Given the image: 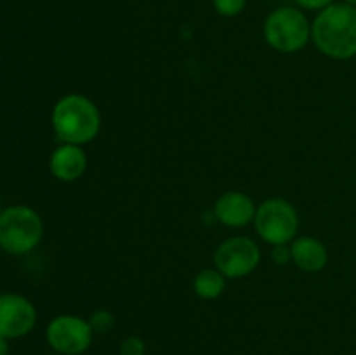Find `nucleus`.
Here are the masks:
<instances>
[{
    "label": "nucleus",
    "mask_w": 356,
    "mask_h": 355,
    "mask_svg": "<svg viewBox=\"0 0 356 355\" xmlns=\"http://www.w3.org/2000/svg\"><path fill=\"white\" fill-rule=\"evenodd\" d=\"M312 40L327 58L346 61L356 56V9L332 3L320 10L312 24Z\"/></svg>",
    "instance_id": "f257e3e1"
},
{
    "label": "nucleus",
    "mask_w": 356,
    "mask_h": 355,
    "mask_svg": "<svg viewBox=\"0 0 356 355\" xmlns=\"http://www.w3.org/2000/svg\"><path fill=\"white\" fill-rule=\"evenodd\" d=\"M52 127L63 143L82 146L99 134L101 113L83 94H66L52 110Z\"/></svg>",
    "instance_id": "f03ea898"
},
{
    "label": "nucleus",
    "mask_w": 356,
    "mask_h": 355,
    "mask_svg": "<svg viewBox=\"0 0 356 355\" xmlns=\"http://www.w3.org/2000/svg\"><path fill=\"white\" fill-rule=\"evenodd\" d=\"M44 223L28 205H10L0 212V247L10 254H26L40 244Z\"/></svg>",
    "instance_id": "7ed1b4c3"
},
{
    "label": "nucleus",
    "mask_w": 356,
    "mask_h": 355,
    "mask_svg": "<svg viewBox=\"0 0 356 355\" xmlns=\"http://www.w3.org/2000/svg\"><path fill=\"white\" fill-rule=\"evenodd\" d=\"M263 33L271 49L292 54L305 49L312 38V24L308 17L294 7H278L268 14Z\"/></svg>",
    "instance_id": "20e7f679"
},
{
    "label": "nucleus",
    "mask_w": 356,
    "mask_h": 355,
    "mask_svg": "<svg viewBox=\"0 0 356 355\" xmlns=\"http://www.w3.org/2000/svg\"><path fill=\"white\" fill-rule=\"evenodd\" d=\"M254 228L270 246H284L294 240L298 233L299 214L285 198H268L257 207Z\"/></svg>",
    "instance_id": "39448f33"
},
{
    "label": "nucleus",
    "mask_w": 356,
    "mask_h": 355,
    "mask_svg": "<svg viewBox=\"0 0 356 355\" xmlns=\"http://www.w3.org/2000/svg\"><path fill=\"white\" fill-rule=\"evenodd\" d=\"M45 340L49 347L61 355H82L90 348L94 331L89 320L72 313L54 317L47 324Z\"/></svg>",
    "instance_id": "423d86ee"
},
{
    "label": "nucleus",
    "mask_w": 356,
    "mask_h": 355,
    "mask_svg": "<svg viewBox=\"0 0 356 355\" xmlns=\"http://www.w3.org/2000/svg\"><path fill=\"white\" fill-rule=\"evenodd\" d=\"M261 261V249L249 237H229L214 253L216 270L226 278H243L252 274Z\"/></svg>",
    "instance_id": "0eeeda50"
},
{
    "label": "nucleus",
    "mask_w": 356,
    "mask_h": 355,
    "mask_svg": "<svg viewBox=\"0 0 356 355\" xmlns=\"http://www.w3.org/2000/svg\"><path fill=\"white\" fill-rule=\"evenodd\" d=\"M37 324L33 303L21 294H0V336L7 340L26 336Z\"/></svg>",
    "instance_id": "6e6552de"
},
{
    "label": "nucleus",
    "mask_w": 356,
    "mask_h": 355,
    "mask_svg": "<svg viewBox=\"0 0 356 355\" xmlns=\"http://www.w3.org/2000/svg\"><path fill=\"white\" fill-rule=\"evenodd\" d=\"M256 204L243 191H226L216 200L214 216L229 228H243L256 218Z\"/></svg>",
    "instance_id": "1a4fd4ad"
},
{
    "label": "nucleus",
    "mask_w": 356,
    "mask_h": 355,
    "mask_svg": "<svg viewBox=\"0 0 356 355\" xmlns=\"http://www.w3.org/2000/svg\"><path fill=\"white\" fill-rule=\"evenodd\" d=\"M49 167L56 180L72 183V181L80 180L87 169V155L79 145H70L63 143L52 152Z\"/></svg>",
    "instance_id": "9d476101"
},
{
    "label": "nucleus",
    "mask_w": 356,
    "mask_h": 355,
    "mask_svg": "<svg viewBox=\"0 0 356 355\" xmlns=\"http://www.w3.org/2000/svg\"><path fill=\"white\" fill-rule=\"evenodd\" d=\"M292 263L306 274H318L327 267L329 251L322 240L315 237H299L291 244Z\"/></svg>",
    "instance_id": "9b49d317"
},
{
    "label": "nucleus",
    "mask_w": 356,
    "mask_h": 355,
    "mask_svg": "<svg viewBox=\"0 0 356 355\" xmlns=\"http://www.w3.org/2000/svg\"><path fill=\"white\" fill-rule=\"evenodd\" d=\"M226 285V277L216 268L200 270L193 278V291L200 299H216L222 294Z\"/></svg>",
    "instance_id": "f8f14e48"
},
{
    "label": "nucleus",
    "mask_w": 356,
    "mask_h": 355,
    "mask_svg": "<svg viewBox=\"0 0 356 355\" xmlns=\"http://www.w3.org/2000/svg\"><path fill=\"white\" fill-rule=\"evenodd\" d=\"M89 324L92 327L94 334H106L113 329L115 326V317L110 310H96L90 313Z\"/></svg>",
    "instance_id": "ddd939ff"
},
{
    "label": "nucleus",
    "mask_w": 356,
    "mask_h": 355,
    "mask_svg": "<svg viewBox=\"0 0 356 355\" xmlns=\"http://www.w3.org/2000/svg\"><path fill=\"white\" fill-rule=\"evenodd\" d=\"M214 9L222 17H235L243 13L247 0H212Z\"/></svg>",
    "instance_id": "4468645a"
},
{
    "label": "nucleus",
    "mask_w": 356,
    "mask_h": 355,
    "mask_svg": "<svg viewBox=\"0 0 356 355\" xmlns=\"http://www.w3.org/2000/svg\"><path fill=\"white\" fill-rule=\"evenodd\" d=\"M120 355H146V343L139 336H127L118 348Z\"/></svg>",
    "instance_id": "2eb2a0df"
},
{
    "label": "nucleus",
    "mask_w": 356,
    "mask_h": 355,
    "mask_svg": "<svg viewBox=\"0 0 356 355\" xmlns=\"http://www.w3.org/2000/svg\"><path fill=\"white\" fill-rule=\"evenodd\" d=\"M271 260L277 265H280V267L282 265H287L292 260L291 247H287V244H284V246H273V249H271Z\"/></svg>",
    "instance_id": "dca6fc26"
},
{
    "label": "nucleus",
    "mask_w": 356,
    "mask_h": 355,
    "mask_svg": "<svg viewBox=\"0 0 356 355\" xmlns=\"http://www.w3.org/2000/svg\"><path fill=\"white\" fill-rule=\"evenodd\" d=\"M332 2L334 0H296V3L309 10H323L325 7L332 6Z\"/></svg>",
    "instance_id": "f3484780"
},
{
    "label": "nucleus",
    "mask_w": 356,
    "mask_h": 355,
    "mask_svg": "<svg viewBox=\"0 0 356 355\" xmlns=\"http://www.w3.org/2000/svg\"><path fill=\"white\" fill-rule=\"evenodd\" d=\"M0 355H9V343L3 336H0Z\"/></svg>",
    "instance_id": "a211bd4d"
},
{
    "label": "nucleus",
    "mask_w": 356,
    "mask_h": 355,
    "mask_svg": "<svg viewBox=\"0 0 356 355\" xmlns=\"http://www.w3.org/2000/svg\"><path fill=\"white\" fill-rule=\"evenodd\" d=\"M346 3H350V6H356V0H344Z\"/></svg>",
    "instance_id": "6ab92c4d"
}]
</instances>
